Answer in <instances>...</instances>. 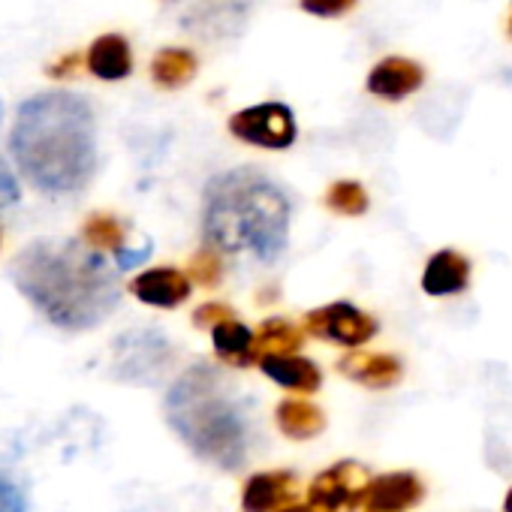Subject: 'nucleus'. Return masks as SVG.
<instances>
[{"instance_id": "obj_1", "label": "nucleus", "mask_w": 512, "mask_h": 512, "mask_svg": "<svg viewBox=\"0 0 512 512\" xmlns=\"http://www.w3.org/2000/svg\"><path fill=\"white\" fill-rule=\"evenodd\" d=\"M19 293L58 329L100 326L118 305V278L103 253L79 241H34L13 263Z\"/></svg>"}, {"instance_id": "obj_2", "label": "nucleus", "mask_w": 512, "mask_h": 512, "mask_svg": "<svg viewBox=\"0 0 512 512\" xmlns=\"http://www.w3.org/2000/svg\"><path fill=\"white\" fill-rule=\"evenodd\" d=\"M13 157L25 178L43 193L82 190L97 166V127L85 97L46 91L19 106Z\"/></svg>"}, {"instance_id": "obj_3", "label": "nucleus", "mask_w": 512, "mask_h": 512, "mask_svg": "<svg viewBox=\"0 0 512 512\" xmlns=\"http://www.w3.org/2000/svg\"><path fill=\"white\" fill-rule=\"evenodd\" d=\"M202 232L211 250L250 253L272 263L287 247L290 199L256 169H232L214 175L205 187Z\"/></svg>"}, {"instance_id": "obj_4", "label": "nucleus", "mask_w": 512, "mask_h": 512, "mask_svg": "<svg viewBox=\"0 0 512 512\" xmlns=\"http://www.w3.org/2000/svg\"><path fill=\"white\" fill-rule=\"evenodd\" d=\"M166 419L205 461L235 470L247 455V425L211 365L184 371L166 395Z\"/></svg>"}, {"instance_id": "obj_5", "label": "nucleus", "mask_w": 512, "mask_h": 512, "mask_svg": "<svg viewBox=\"0 0 512 512\" xmlns=\"http://www.w3.org/2000/svg\"><path fill=\"white\" fill-rule=\"evenodd\" d=\"M172 362V347L160 332H127L115 341V377L127 383H154Z\"/></svg>"}, {"instance_id": "obj_6", "label": "nucleus", "mask_w": 512, "mask_h": 512, "mask_svg": "<svg viewBox=\"0 0 512 512\" xmlns=\"http://www.w3.org/2000/svg\"><path fill=\"white\" fill-rule=\"evenodd\" d=\"M229 133L247 145L256 148H290L296 142V118L293 109L284 103H260V106H250L241 109L229 118Z\"/></svg>"}, {"instance_id": "obj_7", "label": "nucleus", "mask_w": 512, "mask_h": 512, "mask_svg": "<svg viewBox=\"0 0 512 512\" xmlns=\"http://www.w3.org/2000/svg\"><path fill=\"white\" fill-rule=\"evenodd\" d=\"M368 488L365 470L353 461L335 464L329 470H323L311 488H308V500L314 506V512H338L344 506H356L362 503Z\"/></svg>"}, {"instance_id": "obj_8", "label": "nucleus", "mask_w": 512, "mask_h": 512, "mask_svg": "<svg viewBox=\"0 0 512 512\" xmlns=\"http://www.w3.org/2000/svg\"><path fill=\"white\" fill-rule=\"evenodd\" d=\"M308 332H314L317 338H326L332 344L359 347L377 335V323H374V317L362 314L359 308H353L347 302H335V305H326V308L308 314Z\"/></svg>"}, {"instance_id": "obj_9", "label": "nucleus", "mask_w": 512, "mask_h": 512, "mask_svg": "<svg viewBox=\"0 0 512 512\" xmlns=\"http://www.w3.org/2000/svg\"><path fill=\"white\" fill-rule=\"evenodd\" d=\"M425 488L416 473H386L368 482L362 503L374 512H401L422 500Z\"/></svg>"}, {"instance_id": "obj_10", "label": "nucleus", "mask_w": 512, "mask_h": 512, "mask_svg": "<svg viewBox=\"0 0 512 512\" xmlns=\"http://www.w3.org/2000/svg\"><path fill=\"white\" fill-rule=\"evenodd\" d=\"M130 293L145 302V305H154V308H178L181 302H187L190 296V281L178 272V269H148L142 272L133 284H130Z\"/></svg>"}, {"instance_id": "obj_11", "label": "nucleus", "mask_w": 512, "mask_h": 512, "mask_svg": "<svg viewBox=\"0 0 512 512\" xmlns=\"http://www.w3.org/2000/svg\"><path fill=\"white\" fill-rule=\"evenodd\" d=\"M425 82V73L416 61L407 58H386L380 61L368 76V91L383 100H404L407 94L419 91Z\"/></svg>"}, {"instance_id": "obj_12", "label": "nucleus", "mask_w": 512, "mask_h": 512, "mask_svg": "<svg viewBox=\"0 0 512 512\" xmlns=\"http://www.w3.org/2000/svg\"><path fill=\"white\" fill-rule=\"evenodd\" d=\"M470 281V263L467 256L455 253V250H440L434 253L428 266H425V275H422V290L428 296H455L467 287Z\"/></svg>"}, {"instance_id": "obj_13", "label": "nucleus", "mask_w": 512, "mask_h": 512, "mask_svg": "<svg viewBox=\"0 0 512 512\" xmlns=\"http://www.w3.org/2000/svg\"><path fill=\"white\" fill-rule=\"evenodd\" d=\"M293 485H296V479L287 470L253 473L244 485L241 509L244 512H272L293 497Z\"/></svg>"}, {"instance_id": "obj_14", "label": "nucleus", "mask_w": 512, "mask_h": 512, "mask_svg": "<svg viewBox=\"0 0 512 512\" xmlns=\"http://www.w3.org/2000/svg\"><path fill=\"white\" fill-rule=\"evenodd\" d=\"M341 374L350 377L353 383H362L368 389H392L404 368L395 356H383V353H353L341 362Z\"/></svg>"}, {"instance_id": "obj_15", "label": "nucleus", "mask_w": 512, "mask_h": 512, "mask_svg": "<svg viewBox=\"0 0 512 512\" xmlns=\"http://www.w3.org/2000/svg\"><path fill=\"white\" fill-rule=\"evenodd\" d=\"M260 368L269 380L281 383L284 389H293V392H317L320 389V368L302 356H263L260 359Z\"/></svg>"}, {"instance_id": "obj_16", "label": "nucleus", "mask_w": 512, "mask_h": 512, "mask_svg": "<svg viewBox=\"0 0 512 512\" xmlns=\"http://www.w3.org/2000/svg\"><path fill=\"white\" fill-rule=\"evenodd\" d=\"M88 70L103 82L127 79L133 70V55H130L127 40L118 34H106V37L94 40V46L88 52Z\"/></svg>"}, {"instance_id": "obj_17", "label": "nucleus", "mask_w": 512, "mask_h": 512, "mask_svg": "<svg viewBox=\"0 0 512 512\" xmlns=\"http://www.w3.org/2000/svg\"><path fill=\"white\" fill-rule=\"evenodd\" d=\"M211 338H214V353L229 365L247 368L260 359V353H256V335L247 326H241L238 320H226V323L214 326Z\"/></svg>"}, {"instance_id": "obj_18", "label": "nucleus", "mask_w": 512, "mask_h": 512, "mask_svg": "<svg viewBox=\"0 0 512 512\" xmlns=\"http://www.w3.org/2000/svg\"><path fill=\"white\" fill-rule=\"evenodd\" d=\"M278 428L293 440H308L326 428V416L308 401H284L278 407Z\"/></svg>"}, {"instance_id": "obj_19", "label": "nucleus", "mask_w": 512, "mask_h": 512, "mask_svg": "<svg viewBox=\"0 0 512 512\" xmlns=\"http://www.w3.org/2000/svg\"><path fill=\"white\" fill-rule=\"evenodd\" d=\"M196 76V58L187 49H160L151 61V79L160 88H181Z\"/></svg>"}, {"instance_id": "obj_20", "label": "nucleus", "mask_w": 512, "mask_h": 512, "mask_svg": "<svg viewBox=\"0 0 512 512\" xmlns=\"http://www.w3.org/2000/svg\"><path fill=\"white\" fill-rule=\"evenodd\" d=\"M302 347V332L287 320H269L256 335V353L263 356H293Z\"/></svg>"}, {"instance_id": "obj_21", "label": "nucleus", "mask_w": 512, "mask_h": 512, "mask_svg": "<svg viewBox=\"0 0 512 512\" xmlns=\"http://www.w3.org/2000/svg\"><path fill=\"white\" fill-rule=\"evenodd\" d=\"M326 205L335 214H347V217H359L368 211V193L359 181H335L326 193Z\"/></svg>"}, {"instance_id": "obj_22", "label": "nucleus", "mask_w": 512, "mask_h": 512, "mask_svg": "<svg viewBox=\"0 0 512 512\" xmlns=\"http://www.w3.org/2000/svg\"><path fill=\"white\" fill-rule=\"evenodd\" d=\"M85 241L91 247H112V250H121L124 247V226L118 217L112 214H94L88 217L85 223Z\"/></svg>"}, {"instance_id": "obj_23", "label": "nucleus", "mask_w": 512, "mask_h": 512, "mask_svg": "<svg viewBox=\"0 0 512 512\" xmlns=\"http://www.w3.org/2000/svg\"><path fill=\"white\" fill-rule=\"evenodd\" d=\"M190 269H193V278H196L199 284H205V287H214V284L220 281V275H223L220 256H217L214 250L196 253V256H193V263H190Z\"/></svg>"}, {"instance_id": "obj_24", "label": "nucleus", "mask_w": 512, "mask_h": 512, "mask_svg": "<svg viewBox=\"0 0 512 512\" xmlns=\"http://www.w3.org/2000/svg\"><path fill=\"white\" fill-rule=\"evenodd\" d=\"M0 512H28V500L22 488L4 473H0Z\"/></svg>"}, {"instance_id": "obj_25", "label": "nucleus", "mask_w": 512, "mask_h": 512, "mask_svg": "<svg viewBox=\"0 0 512 512\" xmlns=\"http://www.w3.org/2000/svg\"><path fill=\"white\" fill-rule=\"evenodd\" d=\"M356 7V0H302V10L320 19H335L344 16L347 10Z\"/></svg>"}, {"instance_id": "obj_26", "label": "nucleus", "mask_w": 512, "mask_h": 512, "mask_svg": "<svg viewBox=\"0 0 512 512\" xmlns=\"http://www.w3.org/2000/svg\"><path fill=\"white\" fill-rule=\"evenodd\" d=\"M235 314H232V308H226V305H202L196 314H193V323L196 326H208V329H214V326H220V323H226V320H232Z\"/></svg>"}, {"instance_id": "obj_27", "label": "nucleus", "mask_w": 512, "mask_h": 512, "mask_svg": "<svg viewBox=\"0 0 512 512\" xmlns=\"http://www.w3.org/2000/svg\"><path fill=\"white\" fill-rule=\"evenodd\" d=\"M13 202H19V181L10 172V166L0 160V208H7Z\"/></svg>"}, {"instance_id": "obj_28", "label": "nucleus", "mask_w": 512, "mask_h": 512, "mask_svg": "<svg viewBox=\"0 0 512 512\" xmlns=\"http://www.w3.org/2000/svg\"><path fill=\"white\" fill-rule=\"evenodd\" d=\"M115 256H118V269L127 272V269L139 266L142 260H148V256H151V244H145L142 250H127V247H121V250H115Z\"/></svg>"}, {"instance_id": "obj_29", "label": "nucleus", "mask_w": 512, "mask_h": 512, "mask_svg": "<svg viewBox=\"0 0 512 512\" xmlns=\"http://www.w3.org/2000/svg\"><path fill=\"white\" fill-rule=\"evenodd\" d=\"M76 61H79V55H67L64 61H58V67H52L49 73L55 76V79H61V76H70L73 70H76Z\"/></svg>"}, {"instance_id": "obj_30", "label": "nucleus", "mask_w": 512, "mask_h": 512, "mask_svg": "<svg viewBox=\"0 0 512 512\" xmlns=\"http://www.w3.org/2000/svg\"><path fill=\"white\" fill-rule=\"evenodd\" d=\"M281 512H314L311 506H287V509H281Z\"/></svg>"}, {"instance_id": "obj_31", "label": "nucleus", "mask_w": 512, "mask_h": 512, "mask_svg": "<svg viewBox=\"0 0 512 512\" xmlns=\"http://www.w3.org/2000/svg\"><path fill=\"white\" fill-rule=\"evenodd\" d=\"M503 509H506V512H512V491L506 494V500H503Z\"/></svg>"}, {"instance_id": "obj_32", "label": "nucleus", "mask_w": 512, "mask_h": 512, "mask_svg": "<svg viewBox=\"0 0 512 512\" xmlns=\"http://www.w3.org/2000/svg\"><path fill=\"white\" fill-rule=\"evenodd\" d=\"M506 28H509V34H512V13H509V25H506Z\"/></svg>"}]
</instances>
